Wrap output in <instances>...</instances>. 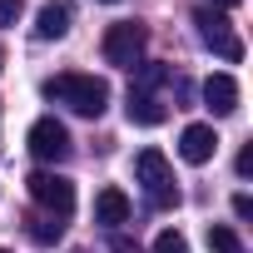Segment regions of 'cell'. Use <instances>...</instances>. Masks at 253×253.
<instances>
[{
  "mask_svg": "<svg viewBox=\"0 0 253 253\" xmlns=\"http://www.w3.org/2000/svg\"><path fill=\"white\" fill-rule=\"evenodd\" d=\"M0 70H5V50H0Z\"/></svg>",
  "mask_w": 253,
  "mask_h": 253,
  "instance_id": "ffe728a7",
  "label": "cell"
},
{
  "mask_svg": "<svg viewBox=\"0 0 253 253\" xmlns=\"http://www.w3.org/2000/svg\"><path fill=\"white\" fill-rule=\"evenodd\" d=\"M134 174H139V184H144V194H149V204L154 209H179V184H174V169H169V159L159 154V149H139V159H134Z\"/></svg>",
  "mask_w": 253,
  "mask_h": 253,
  "instance_id": "7a4b0ae2",
  "label": "cell"
},
{
  "mask_svg": "<svg viewBox=\"0 0 253 253\" xmlns=\"http://www.w3.org/2000/svg\"><path fill=\"white\" fill-rule=\"evenodd\" d=\"M124 119L139 124V129H154V124L169 119V104L159 94H144V89H129V99H124Z\"/></svg>",
  "mask_w": 253,
  "mask_h": 253,
  "instance_id": "52a82bcc",
  "label": "cell"
},
{
  "mask_svg": "<svg viewBox=\"0 0 253 253\" xmlns=\"http://www.w3.org/2000/svg\"><path fill=\"white\" fill-rule=\"evenodd\" d=\"M60 233H65V223H55V218H30V238H35V243H60Z\"/></svg>",
  "mask_w": 253,
  "mask_h": 253,
  "instance_id": "4fadbf2b",
  "label": "cell"
},
{
  "mask_svg": "<svg viewBox=\"0 0 253 253\" xmlns=\"http://www.w3.org/2000/svg\"><path fill=\"white\" fill-rule=\"evenodd\" d=\"M204 104H209L218 119H223V114H233V109H238V80H233V75H223V70H218V75H209V80H204Z\"/></svg>",
  "mask_w": 253,
  "mask_h": 253,
  "instance_id": "9c48e42d",
  "label": "cell"
},
{
  "mask_svg": "<svg viewBox=\"0 0 253 253\" xmlns=\"http://www.w3.org/2000/svg\"><path fill=\"white\" fill-rule=\"evenodd\" d=\"M70 35V5L65 0H50L35 15V40H65Z\"/></svg>",
  "mask_w": 253,
  "mask_h": 253,
  "instance_id": "8fae6325",
  "label": "cell"
},
{
  "mask_svg": "<svg viewBox=\"0 0 253 253\" xmlns=\"http://www.w3.org/2000/svg\"><path fill=\"white\" fill-rule=\"evenodd\" d=\"M213 5H218V10H233V5H238V0H213Z\"/></svg>",
  "mask_w": 253,
  "mask_h": 253,
  "instance_id": "d6986e66",
  "label": "cell"
},
{
  "mask_svg": "<svg viewBox=\"0 0 253 253\" xmlns=\"http://www.w3.org/2000/svg\"><path fill=\"white\" fill-rule=\"evenodd\" d=\"M179 154H184V164H209V159L218 154L213 124H189V129L179 134Z\"/></svg>",
  "mask_w": 253,
  "mask_h": 253,
  "instance_id": "ba28073f",
  "label": "cell"
},
{
  "mask_svg": "<svg viewBox=\"0 0 253 253\" xmlns=\"http://www.w3.org/2000/svg\"><path fill=\"white\" fill-rule=\"evenodd\" d=\"M209 248L213 253H243V243H238V233L228 223H209Z\"/></svg>",
  "mask_w": 253,
  "mask_h": 253,
  "instance_id": "7c38bea8",
  "label": "cell"
},
{
  "mask_svg": "<svg viewBox=\"0 0 253 253\" xmlns=\"http://www.w3.org/2000/svg\"><path fill=\"white\" fill-rule=\"evenodd\" d=\"M94 223H104V228L129 223V194H124V189H99V199H94Z\"/></svg>",
  "mask_w": 253,
  "mask_h": 253,
  "instance_id": "30bf717a",
  "label": "cell"
},
{
  "mask_svg": "<svg viewBox=\"0 0 253 253\" xmlns=\"http://www.w3.org/2000/svg\"><path fill=\"white\" fill-rule=\"evenodd\" d=\"M233 213H238V218H253V199H248V194H233Z\"/></svg>",
  "mask_w": 253,
  "mask_h": 253,
  "instance_id": "e0dca14e",
  "label": "cell"
},
{
  "mask_svg": "<svg viewBox=\"0 0 253 253\" xmlns=\"http://www.w3.org/2000/svg\"><path fill=\"white\" fill-rule=\"evenodd\" d=\"M30 199L40 204V209H50L55 218H70L75 213V184L65 179V174H50V169H35L30 179Z\"/></svg>",
  "mask_w": 253,
  "mask_h": 253,
  "instance_id": "5b68a950",
  "label": "cell"
},
{
  "mask_svg": "<svg viewBox=\"0 0 253 253\" xmlns=\"http://www.w3.org/2000/svg\"><path fill=\"white\" fill-rule=\"evenodd\" d=\"M144 45H149V30H144L139 20H119V25H109V30H104V40H99L104 60H109V65H119V70H134V65H139V55H144Z\"/></svg>",
  "mask_w": 253,
  "mask_h": 253,
  "instance_id": "3957f363",
  "label": "cell"
},
{
  "mask_svg": "<svg viewBox=\"0 0 253 253\" xmlns=\"http://www.w3.org/2000/svg\"><path fill=\"white\" fill-rule=\"evenodd\" d=\"M40 94L55 99V104H65V109H75V114H84V119H99V114L109 109V84H104L99 75H80V70L45 80Z\"/></svg>",
  "mask_w": 253,
  "mask_h": 253,
  "instance_id": "6da1fadb",
  "label": "cell"
},
{
  "mask_svg": "<svg viewBox=\"0 0 253 253\" xmlns=\"http://www.w3.org/2000/svg\"><path fill=\"white\" fill-rule=\"evenodd\" d=\"M154 253H189V238H184L179 228H164V233L154 238Z\"/></svg>",
  "mask_w": 253,
  "mask_h": 253,
  "instance_id": "5bb4252c",
  "label": "cell"
},
{
  "mask_svg": "<svg viewBox=\"0 0 253 253\" xmlns=\"http://www.w3.org/2000/svg\"><path fill=\"white\" fill-rule=\"evenodd\" d=\"M25 144H30V154L40 159V164H60V159H70V129L55 119V114H45V119H35L30 124V134H25Z\"/></svg>",
  "mask_w": 253,
  "mask_h": 253,
  "instance_id": "8992f818",
  "label": "cell"
},
{
  "mask_svg": "<svg viewBox=\"0 0 253 253\" xmlns=\"http://www.w3.org/2000/svg\"><path fill=\"white\" fill-rule=\"evenodd\" d=\"M194 25H199V40H204L213 55H223L228 65H238V60H243V40L233 35V20H228L223 10H199V15H194Z\"/></svg>",
  "mask_w": 253,
  "mask_h": 253,
  "instance_id": "277c9868",
  "label": "cell"
},
{
  "mask_svg": "<svg viewBox=\"0 0 253 253\" xmlns=\"http://www.w3.org/2000/svg\"><path fill=\"white\" fill-rule=\"evenodd\" d=\"M0 253H5V248H0Z\"/></svg>",
  "mask_w": 253,
  "mask_h": 253,
  "instance_id": "7402d4cb",
  "label": "cell"
},
{
  "mask_svg": "<svg viewBox=\"0 0 253 253\" xmlns=\"http://www.w3.org/2000/svg\"><path fill=\"white\" fill-rule=\"evenodd\" d=\"M104 5H119V0H104Z\"/></svg>",
  "mask_w": 253,
  "mask_h": 253,
  "instance_id": "44dd1931",
  "label": "cell"
},
{
  "mask_svg": "<svg viewBox=\"0 0 253 253\" xmlns=\"http://www.w3.org/2000/svg\"><path fill=\"white\" fill-rule=\"evenodd\" d=\"M20 10H25V0H0V25H15Z\"/></svg>",
  "mask_w": 253,
  "mask_h": 253,
  "instance_id": "9a60e30c",
  "label": "cell"
},
{
  "mask_svg": "<svg viewBox=\"0 0 253 253\" xmlns=\"http://www.w3.org/2000/svg\"><path fill=\"white\" fill-rule=\"evenodd\" d=\"M109 253H144L134 238H124V233H109Z\"/></svg>",
  "mask_w": 253,
  "mask_h": 253,
  "instance_id": "2e32d148",
  "label": "cell"
},
{
  "mask_svg": "<svg viewBox=\"0 0 253 253\" xmlns=\"http://www.w3.org/2000/svg\"><path fill=\"white\" fill-rule=\"evenodd\" d=\"M253 174V149H238V179Z\"/></svg>",
  "mask_w": 253,
  "mask_h": 253,
  "instance_id": "ac0fdd59",
  "label": "cell"
}]
</instances>
